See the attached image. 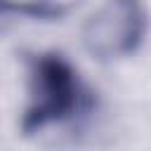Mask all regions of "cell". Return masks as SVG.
<instances>
[{"label": "cell", "mask_w": 151, "mask_h": 151, "mask_svg": "<svg viewBox=\"0 0 151 151\" xmlns=\"http://www.w3.org/2000/svg\"><path fill=\"white\" fill-rule=\"evenodd\" d=\"M146 24L142 0H106L85 21L83 45L101 61L127 57L142 45Z\"/></svg>", "instance_id": "1"}, {"label": "cell", "mask_w": 151, "mask_h": 151, "mask_svg": "<svg viewBox=\"0 0 151 151\" xmlns=\"http://www.w3.org/2000/svg\"><path fill=\"white\" fill-rule=\"evenodd\" d=\"M80 99L76 71L59 54H45L35 61L31 78V106L24 116V130H40L47 123L68 118Z\"/></svg>", "instance_id": "2"}]
</instances>
